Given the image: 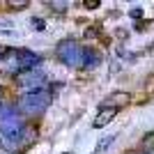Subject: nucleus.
Masks as SVG:
<instances>
[{
    "mask_svg": "<svg viewBox=\"0 0 154 154\" xmlns=\"http://www.w3.org/2000/svg\"><path fill=\"white\" fill-rule=\"evenodd\" d=\"M64 154H69V152H64Z\"/></svg>",
    "mask_w": 154,
    "mask_h": 154,
    "instance_id": "nucleus-6",
    "label": "nucleus"
},
{
    "mask_svg": "<svg viewBox=\"0 0 154 154\" xmlns=\"http://www.w3.org/2000/svg\"><path fill=\"white\" fill-rule=\"evenodd\" d=\"M145 154H154V149H149V152H145Z\"/></svg>",
    "mask_w": 154,
    "mask_h": 154,
    "instance_id": "nucleus-5",
    "label": "nucleus"
},
{
    "mask_svg": "<svg viewBox=\"0 0 154 154\" xmlns=\"http://www.w3.org/2000/svg\"><path fill=\"white\" fill-rule=\"evenodd\" d=\"M117 115V108H110V106H101L99 113H97V120H94V129H101Z\"/></svg>",
    "mask_w": 154,
    "mask_h": 154,
    "instance_id": "nucleus-1",
    "label": "nucleus"
},
{
    "mask_svg": "<svg viewBox=\"0 0 154 154\" xmlns=\"http://www.w3.org/2000/svg\"><path fill=\"white\" fill-rule=\"evenodd\" d=\"M131 16H134V19L143 16V7H134V9H131Z\"/></svg>",
    "mask_w": 154,
    "mask_h": 154,
    "instance_id": "nucleus-4",
    "label": "nucleus"
},
{
    "mask_svg": "<svg viewBox=\"0 0 154 154\" xmlns=\"http://www.w3.org/2000/svg\"><path fill=\"white\" fill-rule=\"evenodd\" d=\"M129 101H131V94H129V92H115V94L106 97L101 106H110V108H120V106H127Z\"/></svg>",
    "mask_w": 154,
    "mask_h": 154,
    "instance_id": "nucleus-2",
    "label": "nucleus"
},
{
    "mask_svg": "<svg viewBox=\"0 0 154 154\" xmlns=\"http://www.w3.org/2000/svg\"><path fill=\"white\" fill-rule=\"evenodd\" d=\"M115 138H117L115 134H108V136H103L101 140L97 143V147H94V152H92V154H106V149H108L110 145L115 143Z\"/></svg>",
    "mask_w": 154,
    "mask_h": 154,
    "instance_id": "nucleus-3",
    "label": "nucleus"
}]
</instances>
